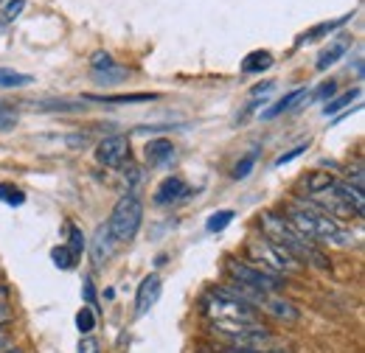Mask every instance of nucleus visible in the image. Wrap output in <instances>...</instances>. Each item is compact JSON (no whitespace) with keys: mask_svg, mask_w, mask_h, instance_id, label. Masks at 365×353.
<instances>
[{"mask_svg":"<svg viewBox=\"0 0 365 353\" xmlns=\"http://www.w3.org/2000/svg\"><path fill=\"white\" fill-rule=\"evenodd\" d=\"M233 216H236L233 211H217V214L208 219V224H205V227H208V233H222L230 221H233Z\"/></svg>","mask_w":365,"mask_h":353,"instance_id":"25","label":"nucleus"},{"mask_svg":"<svg viewBox=\"0 0 365 353\" xmlns=\"http://www.w3.org/2000/svg\"><path fill=\"white\" fill-rule=\"evenodd\" d=\"M0 202H6V205H23L26 202V194L20 188L9 185V182H0Z\"/></svg>","mask_w":365,"mask_h":353,"instance_id":"23","label":"nucleus"},{"mask_svg":"<svg viewBox=\"0 0 365 353\" xmlns=\"http://www.w3.org/2000/svg\"><path fill=\"white\" fill-rule=\"evenodd\" d=\"M214 337L228 342L230 348H245V351H270L275 339L262 325H217L214 322Z\"/></svg>","mask_w":365,"mask_h":353,"instance_id":"6","label":"nucleus"},{"mask_svg":"<svg viewBox=\"0 0 365 353\" xmlns=\"http://www.w3.org/2000/svg\"><path fill=\"white\" fill-rule=\"evenodd\" d=\"M262 230H264V238H270L275 244H281L298 264H312L318 269H326L329 266V258L320 253L312 241H307L304 236H298L287 221L275 214H264L262 216Z\"/></svg>","mask_w":365,"mask_h":353,"instance_id":"2","label":"nucleus"},{"mask_svg":"<svg viewBox=\"0 0 365 353\" xmlns=\"http://www.w3.org/2000/svg\"><path fill=\"white\" fill-rule=\"evenodd\" d=\"M14 124H17V112L9 104H0V132L14 130Z\"/></svg>","mask_w":365,"mask_h":353,"instance_id":"26","label":"nucleus"},{"mask_svg":"<svg viewBox=\"0 0 365 353\" xmlns=\"http://www.w3.org/2000/svg\"><path fill=\"white\" fill-rule=\"evenodd\" d=\"M91 70H93V79L101 82V85H115V82H124V79L130 76V70L121 68V65H115L113 56L104 53V51H96V53H93Z\"/></svg>","mask_w":365,"mask_h":353,"instance_id":"9","label":"nucleus"},{"mask_svg":"<svg viewBox=\"0 0 365 353\" xmlns=\"http://www.w3.org/2000/svg\"><path fill=\"white\" fill-rule=\"evenodd\" d=\"M200 353H220V351H208V348H202Z\"/></svg>","mask_w":365,"mask_h":353,"instance_id":"38","label":"nucleus"},{"mask_svg":"<svg viewBox=\"0 0 365 353\" xmlns=\"http://www.w3.org/2000/svg\"><path fill=\"white\" fill-rule=\"evenodd\" d=\"M9 342H11V337H9V328H6V325H0V353L9 351Z\"/></svg>","mask_w":365,"mask_h":353,"instance_id":"36","label":"nucleus"},{"mask_svg":"<svg viewBox=\"0 0 365 353\" xmlns=\"http://www.w3.org/2000/svg\"><path fill=\"white\" fill-rule=\"evenodd\" d=\"M65 247L79 258V253L85 250V236H82V230H79V227H73V224H71V244H65Z\"/></svg>","mask_w":365,"mask_h":353,"instance_id":"27","label":"nucleus"},{"mask_svg":"<svg viewBox=\"0 0 365 353\" xmlns=\"http://www.w3.org/2000/svg\"><path fill=\"white\" fill-rule=\"evenodd\" d=\"M93 325H96V317H93L91 309H82L79 314H76V328H79L82 334H91Z\"/></svg>","mask_w":365,"mask_h":353,"instance_id":"28","label":"nucleus"},{"mask_svg":"<svg viewBox=\"0 0 365 353\" xmlns=\"http://www.w3.org/2000/svg\"><path fill=\"white\" fill-rule=\"evenodd\" d=\"M225 353H284V351H245V348H228Z\"/></svg>","mask_w":365,"mask_h":353,"instance_id":"37","label":"nucleus"},{"mask_svg":"<svg viewBox=\"0 0 365 353\" xmlns=\"http://www.w3.org/2000/svg\"><path fill=\"white\" fill-rule=\"evenodd\" d=\"M34 79L29 73H17V70H9V68H0V88L11 90V88H26L31 85Z\"/></svg>","mask_w":365,"mask_h":353,"instance_id":"19","label":"nucleus"},{"mask_svg":"<svg viewBox=\"0 0 365 353\" xmlns=\"http://www.w3.org/2000/svg\"><path fill=\"white\" fill-rule=\"evenodd\" d=\"M363 163H357L354 169H349V185H354V188H360L363 191Z\"/></svg>","mask_w":365,"mask_h":353,"instance_id":"32","label":"nucleus"},{"mask_svg":"<svg viewBox=\"0 0 365 353\" xmlns=\"http://www.w3.org/2000/svg\"><path fill=\"white\" fill-rule=\"evenodd\" d=\"M228 272L230 278L239 283V286H247V289H259V292H273L281 286V278L278 275H270V272H262L253 264H245V261H236L230 258L228 261Z\"/></svg>","mask_w":365,"mask_h":353,"instance_id":"7","label":"nucleus"},{"mask_svg":"<svg viewBox=\"0 0 365 353\" xmlns=\"http://www.w3.org/2000/svg\"><path fill=\"white\" fill-rule=\"evenodd\" d=\"M51 258H53V264L59 266V269H71V266L76 264V255L65 247V244H59V247H53L51 250Z\"/></svg>","mask_w":365,"mask_h":353,"instance_id":"24","label":"nucleus"},{"mask_svg":"<svg viewBox=\"0 0 365 353\" xmlns=\"http://www.w3.org/2000/svg\"><path fill=\"white\" fill-rule=\"evenodd\" d=\"M160 292H163V280L160 275H146L138 286V295H135V311L138 314H146L152 309L158 300H160Z\"/></svg>","mask_w":365,"mask_h":353,"instance_id":"11","label":"nucleus"},{"mask_svg":"<svg viewBox=\"0 0 365 353\" xmlns=\"http://www.w3.org/2000/svg\"><path fill=\"white\" fill-rule=\"evenodd\" d=\"M98 339H93V337H85V339H79V348L76 353H98Z\"/></svg>","mask_w":365,"mask_h":353,"instance_id":"33","label":"nucleus"},{"mask_svg":"<svg viewBox=\"0 0 365 353\" xmlns=\"http://www.w3.org/2000/svg\"><path fill=\"white\" fill-rule=\"evenodd\" d=\"M247 253H250L253 264H259L256 269L270 272V275H278V278L301 269V264H298L281 244H275V241H270V238H253V241H247Z\"/></svg>","mask_w":365,"mask_h":353,"instance_id":"4","label":"nucleus"},{"mask_svg":"<svg viewBox=\"0 0 365 353\" xmlns=\"http://www.w3.org/2000/svg\"><path fill=\"white\" fill-rule=\"evenodd\" d=\"M284 221L307 241H318V244H329V247H351L354 244V236L346 227H340L329 214H323L318 205H309V202H289Z\"/></svg>","mask_w":365,"mask_h":353,"instance_id":"1","label":"nucleus"},{"mask_svg":"<svg viewBox=\"0 0 365 353\" xmlns=\"http://www.w3.org/2000/svg\"><path fill=\"white\" fill-rule=\"evenodd\" d=\"M334 185V176L331 174H323V172H315V174L307 179V191L312 196H320V194H329V188Z\"/></svg>","mask_w":365,"mask_h":353,"instance_id":"20","label":"nucleus"},{"mask_svg":"<svg viewBox=\"0 0 365 353\" xmlns=\"http://www.w3.org/2000/svg\"><path fill=\"white\" fill-rule=\"evenodd\" d=\"M307 149H309V143H301V146H295V149H289L287 154H281V157L275 160V166L281 169V166H287V163H292V160H295V157H301V154H304Z\"/></svg>","mask_w":365,"mask_h":353,"instance_id":"29","label":"nucleus"},{"mask_svg":"<svg viewBox=\"0 0 365 353\" xmlns=\"http://www.w3.org/2000/svg\"><path fill=\"white\" fill-rule=\"evenodd\" d=\"M140 221H143V205L135 194H127L115 202L110 219H107V227L113 233V238L118 244H127L135 238V233L140 230Z\"/></svg>","mask_w":365,"mask_h":353,"instance_id":"5","label":"nucleus"},{"mask_svg":"<svg viewBox=\"0 0 365 353\" xmlns=\"http://www.w3.org/2000/svg\"><path fill=\"white\" fill-rule=\"evenodd\" d=\"M20 9H23V0L9 3V6H6V11H3V20H6V23H9V20H14V17L20 14Z\"/></svg>","mask_w":365,"mask_h":353,"instance_id":"34","label":"nucleus"},{"mask_svg":"<svg viewBox=\"0 0 365 353\" xmlns=\"http://www.w3.org/2000/svg\"><path fill=\"white\" fill-rule=\"evenodd\" d=\"M334 93H337V85H334V82H329V85H323V88L315 93V98H331Z\"/></svg>","mask_w":365,"mask_h":353,"instance_id":"35","label":"nucleus"},{"mask_svg":"<svg viewBox=\"0 0 365 353\" xmlns=\"http://www.w3.org/2000/svg\"><path fill=\"white\" fill-rule=\"evenodd\" d=\"M115 247H118V241L113 238L110 227H107V224H98V227H96V236H93V241H91L93 264H96V266L107 264V261L115 255Z\"/></svg>","mask_w":365,"mask_h":353,"instance_id":"10","label":"nucleus"},{"mask_svg":"<svg viewBox=\"0 0 365 353\" xmlns=\"http://www.w3.org/2000/svg\"><path fill=\"white\" fill-rule=\"evenodd\" d=\"M11 317V300H9V289L0 286V325Z\"/></svg>","mask_w":365,"mask_h":353,"instance_id":"30","label":"nucleus"},{"mask_svg":"<svg viewBox=\"0 0 365 353\" xmlns=\"http://www.w3.org/2000/svg\"><path fill=\"white\" fill-rule=\"evenodd\" d=\"M357 95H360V90H349V93L337 95L334 101H329V104L323 107V115H326V118H329V115H337V112H340L343 107H349V104H351V101H354Z\"/></svg>","mask_w":365,"mask_h":353,"instance_id":"21","label":"nucleus"},{"mask_svg":"<svg viewBox=\"0 0 365 353\" xmlns=\"http://www.w3.org/2000/svg\"><path fill=\"white\" fill-rule=\"evenodd\" d=\"M351 48V37H337V40H331V43L326 45L323 51H320V56H318V70H329L337 59H343L346 56V51Z\"/></svg>","mask_w":365,"mask_h":353,"instance_id":"14","label":"nucleus"},{"mask_svg":"<svg viewBox=\"0 0 365 353\" xmlns=\"http://www.w3.org/2000/svg\"><path fill=\"white\" fill-rule=\"evenodd\" d=\"M253 163H256V154H247V157H245V160H242V163L233 169V176H236V179H245V176L250 174Z\"/></svg>","mask_w":365,"mask_h":353,"instance_id":"31","label":"nucleus"},{"mask_svg":"<svg viewBox=\"0 0 365 353\" xmlns=\"http://www.w3.org/2000/svg\"><path fill=\"white\" fill-rule=\"evenodd\" d=\"M91 101H101V104H130V101H149V98H155V95H143V93H138V95H88Z\"/></svg>","mask_w":365,"mask_h":353,"instance_id":"22","label":"nucleus"},{"mask_svg":"<svg viewBox=\"0 0 365 353\" xmlns=\"http://www.w3.org/2000/svg\"><path fill=\"white\" fill-rule=\"evenodd\" d=\"M307 98V88H298V90H292V93H287L284 98H278L270 110H264L262 112V118L264 121H273V118H278L281 112H289V110H295V104H301Z\"/></svg>","mask_w":365,"mask_h":353,"instance_id":"16","label":"nucleus"},{"mask_svg":"<svg viewBox=\"0 0 365 353\" xmlns=\"http://www.w3.org/2000/svg\"><path fill=\"white\" fill-rule=\"evenodd\" d=\"M143 152H146V163H149V166H166V163L175 157V146H172V140H166V137L149 140Z\"/></svg>","mask_w":365,"mask_h":353,"instance_id":"15","label":"nucleus"},{"mask_svg":"<svg viewBox=\"0 0 365 353\" xmlns=\"http://www.w3.org/2000/svg\"><path fill=\"white\" fill-rule=\"evenodd\" d=\"M331 191V196L337 199V202H343L354 216H363L365 214V196L360 188H354V185H349V182H337L334 179V185L329 188Z\"/></svg>","mask_w":365,"mask_h":353,"instance_id":"12","label":"nucleus"},{"mask_svg":"<svg viewBox=\"0 0 365 353\" xmlns=\"http://www.w3.org/2000/svg\"><path fill=\"white\" fill-rule=\"evenodd\" d=\"M205 314L217 325H259L256 322V314H253V306L242 303L239 297H233L225 289L211 292L205 297Z\"/></svg>","mask_w":365,"mask_h":353,"instance_id":"3","label":"nucleus"},{"mask_svg":"<svg viewBox=\"0 0 365 353\" xmlns=\"http://www.w3.org/2000/svg\"><path fill=\"white\" fill-rule=\"evenodd\" d=\"M267 68H273V53L270 51H253L242 62V73H259V70H267Z\"/></svg>","mask_w":365,"mask_h":353,"instance_id":"17","label":"nucleus"},{"mask_svg":"<svg viewBox=\"0 0 365 353\" xmlns=\"http://www.w3.org/2000/svg\"><path fill=\"white\" fill-rule=\"evenodd\" d=\"M96 160L104 169H121L130 160V137L124 135H110L96 146Z\"/></svg>","mask_w":365,"mask_h":353,"instance_id":"8","label":"nucleus"},{"mask_svg":"<svg viewBox=\"0 0 365 353\" xmlns=\"http://www.w3.org/2000/svg\"><path fill=\"white\" fill-rule=\"evenodd\" d=\"M188 194V185H185V179L180 176H166L160 185H158V191H155V205H169V202H178L180 196Z\"/></svg>","mask_w":365,"mask_h":353,"instance_id":"13","label":"nucleus"},{"mask_svg":"<svg viewBox=\"0 0 365 353\" xmlns=\"http://www.w3.org/2000/svg\"><path fill=\"white\" fill-rule=\"evenodd\" d=\"M354 14H343V17H337V20H331V23H320V26H315L312 31H307L301 40H298V45L304 43H312V40H318V37H323V34H329V31H334V28H340V26H346L349 20H351Z\"/></svg>","mask_w":365,"mask_h":353,"instance_id":"18","label":"nucleus"}]
</instances>
